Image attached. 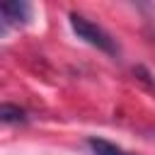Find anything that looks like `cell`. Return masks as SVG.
<instances>
[{"label":"cell","instance_id":"1","mask_svg":"<svg viewBox=\"0 0 155 155\" xmlns=\"http://www.w3.org/2000/svg\"><path fill=\"white\" fill-rule=\"evenodd\" d=\"M70 27H73V31L78 34V39H82L85 44H90V46H94V48H99V51H104V53H109V56H116V53H119L116 41H114L99 24L90 22L87 17H82V15H78V12H70Z\"/></svg>","mask_w":155,"mask_h":155},{"label":"cell","instance_id":"2","mask_svg":"<svg viewBox=\"0 0 155 155\" xmlns=\"http://www.w3.org/2000/svg\"><path fill=\"white\" fill-rule=\"evenodd\" d=\"M0 12L5 15V19L12 24H24L29 22L31 17V5L24 2V0H7V2H0Z\"/></svg>","mask_w":155,"mask_h":155},{"label":"cell","instance_id":"3","mask_svg":"<svg viewBox=\"0 0 155 155\" xmlns=\"http://www.w3.org/2000/svg\"><path fill=\"white\" fill-rule=\"evenodd\" d=\"M87 148L92 150V155H136V153H128L124 150L121 145L107 140V138H87Z\"/></svg>","mask_w":155,"mask_h":155},{"label":"cell","instance_id":"4","mask_svg":"<svg viewBox=\"0 0 155 155\" xmlns=\"http://www.w3.org/2000/svg\"><path fill=\"white\" fill-rule=\"evenodd\" d=\"M0 121H2V124H12V126L27 124V111H24L22 107H17V104L2 102V104H0Z\"/></svg>","mask_w":155,"mask_h":155},{"label":"cell","instance_id":"5","mask_svg":"<svg viewBox=\"0 0 155 155\" xmlns=\"http://www.w3.org/2000/svg\"><path fill=\"white\" fill-rule=\"evenodd\" d=\"M7 31H10V22H7V19H5V15L0 12V36H5Z\"/></svg>","mask_w":155,"mask_h":155}]
</instances>
